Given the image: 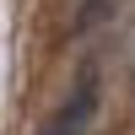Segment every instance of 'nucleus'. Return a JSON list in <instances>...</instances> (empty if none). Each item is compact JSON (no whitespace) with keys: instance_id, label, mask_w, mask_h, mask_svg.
<instances>
[{"instance_id":"obj_1","label":"nucleus","mask_w":135,"mask_h":135,"mask_svg":"<svg viewBox=\"0 0 135 135\" xmlns=\"http://www.w3.org/2000/svg\"><path fill=\"white\" fill-rule=\"evenodd\" d=\"M119 11V0H81V16H76V32H92V27H103L108 16Z\"/></svg>"}]
</instances>
